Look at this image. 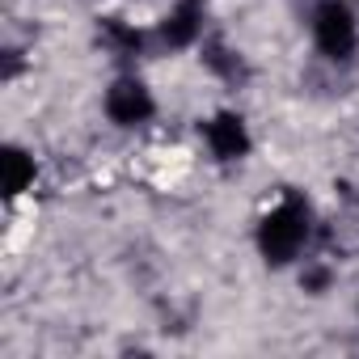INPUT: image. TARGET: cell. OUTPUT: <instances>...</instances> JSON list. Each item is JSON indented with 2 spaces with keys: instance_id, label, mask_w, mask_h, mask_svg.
Returning a JSON list of instances; mask_svg holds the SVG:
<instances>
[{
  "instance_id": "obj_11",
  "label": "cell",
  "mask_w": 359,
  "mask_h": 359,
  "mask_svg": "<svg viewBox=\"0 0 359 359\" xmlns=\"http://www.w3.org/2000/svg\"><path fill=\"white\" fill-rule=\"evenodd\" d=\"M355 317H359V296H355Z\"/></svg>"
},
{
  "instance_id": "obj_10",
  "label": "cell",
  "mask_w": 359,
  "mask_h": 359,
  "mask_svg": "<svg viewBox=\"0 0 359 359\" xmlns=\"http://www.w3.org/2000/svg\"><path fill=\"white\" fill-rule=\"evenodd\" d=\"M22 68H26V60H22V47H5V68H0V76H5L9 85L22 76Z\"/></svg>"
},
{
  "instance_id": "obj_5",
  "label": "cell",
  "mask_w": 359,
  "mask_h": 359,
  "mask_svg": "<svg viewBox=\"0 0 359 359\" xmlns=\"http://www.w3.org/2000/svg\"><path fill=\"white\" fill-rule=\"evenodd\" d=\"M208 39V0H169V9L156 18L152 43L161 51H199Z\"/></svg>"
},
{
  "instance_id": "obj_3",
  "label": "cell",
  "mask_w": 359,
  "mask_h": 359,
  "mask_svg": "<svg viewBox=\"0 0 359 359\" xmlns=\"http://www.w3.org/2000/svg\"><path fill=\"white\" fill-rule=\"evenodd\" d=\"M156 93H152V85L140 76V72H118L110 85H106V93H102V114H106V123L110 127H118V131H144L152 118H156Z\"/></svg>"
},
{
  "instance_id": "obj_8",
  "label": "cell",
  "mask_w": 359,
  "mask_h": 359,
  "mask_svg": "<svg viewBox=\"0 0 359 359\" xmlns=\"http://www.w3.org/2000/svg\"><path fill=\"white\" fill-rule=\"evenodd\" d=\"M34 182H39V161H34V152L22 148V144H5V156H0V187H5V199L13 203V199L30 195Z\"/></svg>"
},
{
  "instance_id": "obj_6",
  "label": "cell",
  "mask_w": 359,
  "mask_h": 359,
  "mask_svg": "<svg viewBox=\"0 0 359 359\" xmlns=\"http://www.w3.org/2000/svg\"><path fill=\"white\" fill-rule=\"evenodd\" d=\"M93 39H97V47L114 60V64H135V60H144V51H148V34L135 26V22H127V18H114V13H106V18H97V26H93Z\"/></svg>"
},
{
  "instance_id": "obj_1",
  "label": "cell",
  "mask_w": 359,
  "mask_h": 359,
  "mask_svg": "<svg viewBox=\"0 0 359 359\" xmlns=\"http://www.w3.org/2000/svg\"><path fill=\"white\" fill-rule=\"evenodd\" d=\"M313 233H317V216H313V203L300 195V191H283L254 224V250L258 258L271 266V271H287L296 266L309 245H313Z\"/></svg>"
},
{
  "instance_id": "obj_9",
  "label": "cell",
  "mask_w": 359,
  "mask_h": 359,
  "mask_svg": "<svg viewBox=\"0 0 359 359\" xmlns=\"http://www.w3.org/2000/svg\"><path fill=\"white\" fill-rule=\"evenodd\" d=\"M330 283H334V271H330L325 262H304V266H300V287H304L309 296H325Z\"/></svg>"
},
{
  "instance_id": "obj_2",
  "label": "cell",
  "mask_w": 359,
  "mask_h": 359,
  "mask_svg": "<svg viewBox=\"0 0 359 359\" xmlns=\"http://www.w3.org/2000/svg\"><path fill=\"white\" fill-rule=\"evenodd\" d=\"M309 39H313V51L325 60V64H355L359 55V13L351 0H313L309 9Z\"/></svg>"
},
{
  "instance_id": "obj_7",
  "label": "cell",
  "mask_w": 359,
  "mask_h": 359,
  "mask_svg": "<svg viewBox=\"0 0 359 359\" xmlns=\"http://www.w3.org/2000/svg\"><path fill=\"white\" fill-rule=\"evenodd\" d=\"M199 64L220 81V85H233V89H241L245 81H250V60L224 39V34H208L203 43H199Z\"/></svg>"
},
{
  "instance_id": "obj_4",
  "label": "cell",
  "mask_w": 359,
  "mask_h": 359,
  "mask_svg": "<svg viewBox=\"0 0 359 359\" xmlns=\"http://www.w3.org/2000/svg\"><path fill=\"white\" fill-rule=\"evenodd\" d=\"M199 140L216 165H241L254 152V131H250L245 114L233 106H220L208 118H199Z\"/></svg>"
}]
</instances>
